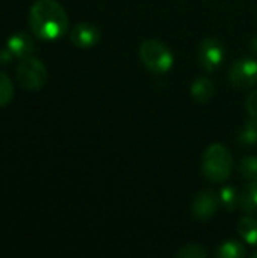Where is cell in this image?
<instances>
[{
    "mask_svg": "<svg viewBox=\"0 0 257 258\" xmlns=\"http://www.w3.org/2000/svg\"><path fill=\"white\" fill-rule=\"evenodd\" d=\"M68 15L64 6L56 0H38L29 12V26L36 38L55 41L68 29Z\"/></svg>",
    "mask_w": 257,
    "mask_h": 258,
    "instance_id": "obj_1",
    "label": "cell"
},
{
    "mask_svg": "<svg viewBox=\"0 0 257 258\" xmlns=\"http://www.w3.org/2000/svg\"><path fill=\"white\" fill-rule=\"evenodd\" d=\"M233 169V157L227 147L221 144H212L208 147L203 156L201 171L203 175L212 183L226 181Z\"/></svg>",
    "mask_w": 257,
    "mask_h": 258,
    "instance_id": "obj_2",
    "label": "cell"
},
{
    "mask_svg": "<svg viewBox=\"0 0 257 258\" xmlns=\"http://www.w3.org/2000/svg\"><path fill=\"white\" fill-rule=\"evenodd\" d=\"M139 57L145 68L155 74L168 73L174 63L171 50L159 39H145L139 47Z\"/></svg>",
    "mask_w": 257,
    "mask_h": 258,
    "instance_id": "obj_3",
    "label": "cell"
},
{
    "mask_svg": "<svg viewBox=\"0 0 257 258\" xmlns=\"http://www.w3.org/2000/svg\"><path fill=\"white\" fill-rule=\"evenodd\" d=\"M15 74L18 83L27 91H38L47 82V68L33 56L23 57L15 68Z\"/></svg>",
    "mask_w": 257,
    "mask_h": 258,
    "instance_id": "obj_4",
    "label": "cell"
},
{
    "mask_svg": "<svg viewBox=\"0 0 257 258\" xmlns=\"http://www.w3.org/2000/svg\"><path fill=\"white\" fill-rule=\"evenodd\" d=\"M232 85L238 89H248L257 83V60L253 57L238 59L229 71Z\"/></svg>",
    "mask_w": 257,
    "mask_h": 258,
    "instance_id": "obj_5",
    "label": "cell"
},
{
    "mask_svg": "<svg viewBox=\"0 0 257 258\" xmlns=\"http://www.w3.org/2000/svg\"><path fill=\"white\" fill-rule=\"evenodd\" d=\"M226 57L224 45L217 38H206L198 48V62L201 68H204L209 73L217 71L221 68Z\"/></svg>",
    "mask_w": 257,
    "mask_h": 258,
    "instance_id": "obj_6",
    "label": "cell"
},
{
    "mask_svg": "<svg viewBox=\"0 0 257 258\" xmlns=\"http://www.w3.org/2000/svg\"><path fill=\"white\" fill-rule=\"evenodd\" d=\"M220 206H221L220 194H217L211 189H206V190H201L195 195L192 206H191V210L197 219L209 221L217 215Z\"/></svg>",
    "mask_w": 257,
    "mask_h": 258,
    "instance_id": "obj_7",
    "label": "cell"
},
{
    "mask_svg": "<svg viewBox=\"0 0 257 258\" xmlns=\"http://www.w3.org/2000/svg\"><path fill=\"white\" fill-rule=\"evenodd\" d=\"M100 29L92 23H79L70 32V39L76 47L88 48L100 41Z\"/></svg>",
    "mask_w": 257,
    "mask_h": 258,
    "instance_id": "obj_8",
    "label": "cell"
},
{
    "mask_svg": "<svg viewBox=\"0 0 257 258\" xmlns=\"http://www.w3.org/2000/svg\"><path fill=\"white\" fill-rule=\"evenodd\" d=\"M6 47L9 48V51L17 56V57H27L32 54V51L35 50V44L32 41V38L24 33V32H17L12 36H9Z\"/></svg>",
    "mask_w": 257,
    "mask_h": 258,
    "instance_id": "obj_9",
    "label": "cell"
},
{
    "mask_svg": "<svg viewBox=\"0 0 257 258\" xmlns=\"http://www.w3.org/2000/svg\"><path fill=\"white\" fill-rule=\"evenodd\" d=\"M214 92H215V86L208 77H198L191 85V97L197 103L204 104V103L211 101V98L214 97Z\"/></svg>",
    "mask_w": 257,
    "mask_h": 258,
    "instance_id": "obj_10",
    "label": "cell"
},
{
    "mask_svg": "<svg viewBox=\"0 0 257 258\" xmlns=\"http://www.w3.org/2000/svg\"><path fill=\"white\" fill-rule=\"evenodd\" d=\"M239 207L251 216H257V181H250L239 195Z\"/></svg>",
    "mask_w": 257,
    "mask_h": 258,
    "instance_id": "obj_11",
    "label": "cell"
},
{
    "mask_svg": "<svg viewBox=\"0 0 257 258\" xmlns=\"http://www.w3.org/2000/svg\"><path fill=\"white\" fill-rule=\"evenodd\" d=\"M238 233L245 243L257 246V219L256 216H245L238 224Z\"/></svg>",
    "mask_w": 257,
    "mask_h": 258,
    "instance_id": "obj_12",
    "label": "cell"
},
{
    "mask_svg": "<svg viewBox=\"0 0 257 258\" xmlns=\"http://www.w3.org/2000/svg\"><path fill=\"white\" fill-rule=\"evenodd\" d=\"M247 255V251L242 243L236 240H227L221 243L217 249V257L220 258H244Z\"/></svg>",
    "mask_w": 257,
    "mask_h": 258,
    "instance_id": "obj_13",
    "label": "cell"
},
{
    "mask_svg": "<svg viewBox=\"0 0 257 258\" xmlns=\"http://www.w3.org/2000/svg\"><path fill=\"white\" fill-rule=\"evenodd\" d=\"M218 194H220L221 207L226 212H235L239 207V194L233 186H223Z\"/></svg>",
    "mask_w": 257,
    "mask_h": 258,
    "instance_id": "obj_14",
    "label": "cell"
},
{
    "mask_svg": "<svg viewBox=\"0 0 257 258\" xmlns=\"http://www.w3.org/2000/svg\"><path fill=\"white\" fill-rule=\"evenodd\" d=\"M238 142L239 145H244V147H251V145H256L257 144V121L250 118L244 128L239 132L238 135Z\"/></svg>",
    "mask_w": 257,
    "mask_h": 258,
    "instance_id": "obj_15",
    "label": "cell"
},
{
    "mask_svg": "<svg viewBox=\"0 0 257 258\" xmlns=\"http://www.w3.org/2000/svg\"><path fill=\"white\" fill-rule=\"evenodd\" d=\"M239 174L247 181H257V156H250L241 160Z\"/></svg>",
    "mask_w": 257,
    "mask_h": 258,
    "instance_id": "obj_16",
    "label": "cell"
},
{
    "mask_svg": "<svg viewBox=\"0 0 257 258\" xmlns=\"http://www.w3.org/2000/svg\"><path fill=\"white\" fill-rule=\"evenodd\" d=\"M177 258H203L208 257V249L200 245V243H189L182 246L177 252H176Z\"/></svg>",
    "mask_w": 257,
    "mask_h": 258,
    "instance_id": "obj_17",
    "label": "cell"
},
{
    "mask_svg": "<svg viewBox=\"0 0 257 258\" xmlns=\"http://www.w3.org/2000/svg\"><path fill=\"white\" fill-rule=\"evenodd\" d=\"M12 97H14V85L11 79L3 71H0V107L9 104Z\"/></svg>",
    "mask_w": 257,
    "mask_h": 258,
    "instance_id": "obj_18",
    "label": "cell"
},
{
    "mask_svg": "<svg viewBox=\"0 0 257 258\" xmlns=\"http://www.w3.org/2000/svg\"><path fill=\"white\" fill-rule=\"evenodd\" d=\"M245 107H247V112H248L250 118L257 121V89L248 95V98L245 101Z\"/></svg>",
    "mask_w": 257,
    "mask_h": 258,
    "instance_id": "obj_19",
    "label": "cell"
},
{
    "mask_svg": "<svg viewBox=\"0 0 257 258\" xmlns=\"http://www.w3.org/2000/svg\"><path fill=\"white\" fill-rule=\"evenodd\" d=\"M12 56H14V54H12V53L9 51V48L6 47V50H2V51H0V62H2V63H8V62L12 59Z\"/></svg>",
    "mask_w": 257,
    "mask_h": 258,
    "instance_id": "obj_20",
    "label": "cell"
},
{
    "mask_svg": "<svg viewBox=\"0 0 257 258\" xmlns=\"http://www.w3.org/2000/svg\"><path fill=\"white\" fill-rule=\"evenodd\" d=\"M250 50H251L254 54H257V36H254V38L251 39V42H250Z\"/></svg>",
    "mask_w": 257,
    "mask_h": 258,
    "instance_id": "obj_21",
    "label": "cell"
},
{
    "mask_svg": "<svg viewBox=\"0 0 257 258\" xmlns=\"http://www.w3.org/2000/svg\"><path fill=\"white\" fill-rule=\"evenodd\" d=\"M251 257L257 258V251H256V252H253V255H251Z\"/></svg>",
    "mask_w": 257,
    "mask_h": 258,
    "instance_id": "obj_22",
    "label": "cell"
}]
</instances>
